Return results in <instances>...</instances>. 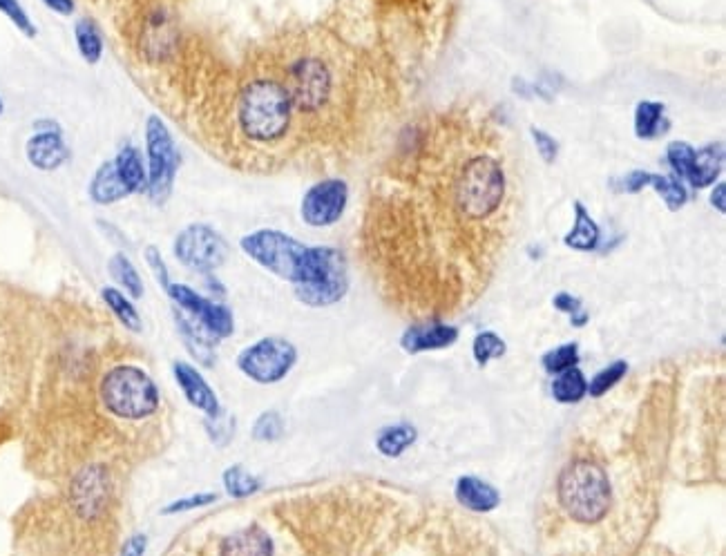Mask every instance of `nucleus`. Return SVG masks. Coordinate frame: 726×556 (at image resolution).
Returning a JSON list of instances; mask_svg holds the SVG:
<instances>
[{
    "instance_id": "nucleus-1",
    "label": "nucleus",
    "mask_w": 726,
    "mask_h": 556,
    "mask_svg": "<svg viewBox=\"0 0 726 556\" xmlns=\"http://www.w3.org/2000/svg\"><path fill=\"white\" fill-rule=\"evenodd\" d=\"M271 67L293 101L302 132H322L351 108V67L345 52L322 34H304L273 54Z\"/></svg>"
},
{
    "instance_id": "nucleus-2",
    "label": "nucleus",
    "mask_w": 726,
    "mask_h": 556,
    "mask_svg": "<svg viewBox=\"0 0 726 556\" xmlns=\"http://www.w3.org/2000/svg\"><path fill=\"white\" fill-rule=\"evenodd\" d=\"M235 139L253 155H273L298 139L300 121L280 76L271 67L248 70L231 101Z\"/></svg>"
},
{
    "instance_id": "nucleus-3",
    "label": "nucleus",
    "mask_w": 726,
    "mask_h": 556,
    "mask_svg": "<svg viewBox=\"0 0 726 556\" xmlns=\"http://www.w3.org/2000/svg\"><path fill=\"white\" fill-rule=\"evenodd\" d=\"M557 498L572 521L581 525L599 523L610 510L613 487L606 469L590 458H575L561 469Z\"/></svg>"
},
{
    "instance_id": "nucleus-4",
    "label": "nucleus",
    "mask_w": 726,
    "mask_h": 556,
    "mask_svg": "<svg viewBox=\"0 0 726 556\" xmlns=\"http://www.w3.org/2000/svg\"><path fill=\"white\" fill-rule=\"evenodd\" d=\"M99 398L110 416L141 423L159 411L161 393L157 382L137 364H117L101 378Z\"/></svg>"
},
{
    "instance_id": "nucleus-5",
    "label": "nucleus",
    "mask_w": 726,
    "mask_h": 556,
    "mask_svg": "<svg viewBox=\"0 0 726 556\" xmlns=\"http://www.w3.org/2000/svg\"><path fill=\"white\" fill-rule=\"evenodd\" d=\"M242 253L253 260L264 271L273 273L284 282L300 286L309 280L313 246L298 242V239L275 228L253 230L240 239Z\"/></svg>"
},
{
    "instance_id": "nucleus-6",
    "label": "nucleus",
    "mask_w": 726,
    "mask_h": 556,
    "mask_svg": "<svg viewBox=\"0 0 726 556\" xmlns=\"http://www.w3.org/2000/svg\"><path fill=\"white\" fill-rule=\"evenodd\" d=\"M143 137H146L148 170L146 195L152 206H166L168 199L173 197L179 168V152L173 132H170L168 123L159 114H150L146 119V128H143Z\"/></svg>"
},
{
    "instance_id": "nucleus-7",
    "label": "nucleus",
    "mask_w": 726,
    "mask_h": 556,
    "mask_svg": "<svg viewBox=\"0 0 726 556\" xmlns=\"http://www.w3.org/2000/svg\"><path fill=\"white\" fill-rule=\"evenodd\" d=\"M349 291L347 257L333 246H313L309 280L295 286V297L311 309H324L345 300Z\"/></svg>"
},
{
    "instance_id": "nucleus-8",
    "label": "nucleus",
    "mask_w": 726,
    "mask_h": 556,
    "mask_svg": "<svg viewBox=\"0 0 726 556\" xmlns=\"http://www.w3.org/2000/svg\"><path fill=\"white\" fill-rule=\"evenodd\" d=\"M295 364H298V349L280 335H269L248 344L237 356V369L255 385H277L289 376Z\"/></svg>"
},
{
    "instance_id": "nucleus-9",
    "label": "nucleus",
    "mask_w": 726,
    "mask_h": 556,
    "mask_svg": "<svg viewBox=\"0 0 726 556\" xmlns=\"http://www.w3.org/2000/svg\"><path fill=\"white\" fill-rule=\"evenodd\" d=\"M175 260L188 271L213 275L228 260V242L208 224H188L179 230L173 242Z\"/></svg>"
},
{
    "instance_id": "nucleus-10",
    "label": "nucleus",
    "mask_w": 726,
    "mask_h": 556,
    "mask_svg": "<svg viewBox=\"0 0 726 556\" xmlns=\"http://www.w3.org/2000/svg\"><path fill=\"white\" fill-rule=\"evenodd\" d=\"M168 297L170 302L175 304V309L186 315L188 320H193L197 327H202L208 335L219 342L224 338H231L235 331V318L233 311L228 309L226 304L210 300V297L197 293L186 284H170L168 286Z\"/></svg>"
},
{
    "instance_id": "nucleus-11",
    "label": "nucleus",
    "mask_w": 726,
    "mask_h": 556,
    "mask_svg": "<svg viewBox=\"0 0 726 556\" xmlns=\"http://www.w3.org/2000/svg\"><path fill=\"white\" fill-rule=\"evenodd\" d=\"M349 184L340 177L315 181L300 201L302 222L311 228H329L338 224L349 206Z\"/></svg>"
},
{
    "instance_id": "nucleus-12",
    "label": "nucleus",
    "mask_w": 726,
    "mask_h": 556,
    "mask_svg": "<svg viewBox=\"0 0 726 556\" xmlns=\"http://www.w3.org/2000/svg\"><path fill=\"white\" fill-rule=\"evenodd\" d=\"M112 492L110 472L103 465H88L72 476L68 487V501L76 519L92 523L108 507Z\"/></svg>"
},
{
    "instance_id": "nucleus-13",
    "label": "nucleus",
    "mask_w": 726,
    "mask_h": 556,
    "mask_svg": "<svg viewBox=\"0 0 726 556\" xmlns=\"http://www.w3.org/2000/svg\"><path fill=\"white\" fill-rule=\"evenodd\" d=\"M45 126H41V121L36 123V132L27 139L25 146V155L27 161L43 172H52L56 168H61L65 161H68V146H65L63 132L59 128V123L54 121H43Z\"/></svg>"
},
{
    "instance_id": "nucleus-14",
    "label": "nucleus",
    "mask_w": 726,
    "mask_h": 556,
    "mask_svg": "<svg viewBox=\"0 0 726 556\" xmlns=\"http://www.w3.org/2000/svg\"><path fill=\"white\" fill-rule=\"evenodd\" d=\"M173 378L177 387L184 393V398L190 407L202 411L206 418H217L222 414V405H219V398L215 389L208 385V380L202 376L195 364L175 360L173 362Z\"/></svg>"
},
{
    "instance_id": "nucleus-15",
    "label": "nucleus",
    "mask_w": 726,
    "mask_h": 556,
    "mask_svg": "<svg viewBox=\"0 0 726 556\" xmlns=\"http://www.w3.org/2000/svg\"><path fill=\"white\" fill-rule=\"evenodd\" d=\"M644 188H653L655 193L664 199L668 210H680L689 204V190H686L684 181L677 177L659 175V172H648V170H633L622 179V190L624 193H642Z\"/></svg>"
},
{
    "instance_id": "nucleus-16",
    "label": "nucleus",
    "mask_w": 726,
    "mask_h": 556,
    "mask_svg": "<svg viewBox=\"0 0 726 556\" xmlns=\"http://www.w3.org/2000/svg\"><path fill=\"white\" fill-rule=\"evenodd\" d=\"M458 340V329L452 324L443 322H420L409 327L403 338H400V347L405 353H425V351H436V349H447Z\"/></svg>"
},
{
    "instance_id": "nucleus-17",
    "label": "nucleus",
    "mask_w": 726,
    "mask_h": 556,
    "mask_svg": "<svg viewBox=\"0 0 726 556\" xmlns=\"http://www.w3.org/2000/svg\"><path fill=\"white\" fill-rule=\"evenodd\" d=\"M275 543L262 525L251 523L228 534L219 548V556H273Z\"/></svg>"
},
{
    "instance_id": "nucleus-18",
    "label": "nucleus",
    "mask_w": 726,
    "mask_h": 556,
    "mask_svg": "<svg viewBox=\"0 0 726 556\" xmlns=\"http://www.w3.org/2000/svg\"><path fill=\"white\" fill-rule=\"evenodd\" d=\"M112 166H114V170H117L121 184L126 186L130 197L146 195V188H148L146 157H143V152L137 146L126 143V146H123L117 155H114Z\"/></svg>"
},
{
    "instance_id": "nucleus-19",
    "label": "nucleus",
    "mask_w": 726,
    "mask_h": 556,
    "mask_svg": "<svg viewBox=\"0 0 726 556\" xmlns=\"http://www.w3.org/2000/svg\"><path fill=\"white\" fill-rule=\"evenodd\" d=\"M454 496H456L458 503H461L463 507H467V510L479 512V514L492 512L501 505L499 490L492 487L490 483L481 481V478H476V476L458 478V483L454 487Z\"/></svg>"
},
{
    "instance_id": "nucleus-20",
    "label": "nucleus",
    "mask_w": 726,
    "mask_h": 556,
    "mask_svg": "<svg viewBox=\"0 0 726 556\" xmlns=\"http://www.w3.org/2000/svg\"><path fill=\"white\" fill-rule=\"evenodd\" d=\"M635 137L642 141H653L664 137L671 130V121L666 117V105L662 101H639L633 114Z\"/></svg>"
},
{
    "instance_id": "nucleus-21",
    "label": "nucleus",
    "mask_w": 726,
    "mask_h": 556,
    "mask_svg": "<svg viewBox=\"0 0 726 556\" xmlns=\"http://www.w3.org/2000/svg\"><path fill=\"white\" fill-rule=\"evenodd\" d=\"M572 208H575V226H572L570 233L563 237V244H566L568 248H572V251H579V253L597 251V246L601 242L599 224L590 217L588 208L581 204V201H575Z\"/></svg>"
},
{
    "instance_id": "nucleus-22",
    "label": "nucleus",
    "mask_w": 726,
    "mask_h": 556,
    "mask_svg": "<svg viewBox=\"0 0 726 556\" xmlns=\"http://www.w3.org/2000/svg\"><path fill=\"white\" fill-rule=\"evenodd\" d=\"M88 193L97 206H112L117 204V201L130 197L126 186L121 184L117 170L112 166V159L105 161V164H101L97 172H94Z\"/></svg>"
},
{
    "instance_id": "nucleus-23",
    "label": "nucleus",
    "mask_w": 726,
    "mask_h": 556,
    "mask_svg": "<svg viewBox=\"0 0 726 556\" xmlns=\"http://www.w3.org/2000/svg\"><path fill=\"white\" fill-rule=\"evenodd\" d=\"M724 168V146L722 143H709L702 150H695V168L689 186L695 190L709 188L715 184Z\"/></svg>"
},
{
    "instance_id": "nucleus-24",
    "label": "nucleus",
    "mask_w": 726,
    "mask_h": 556,
    "mask_svg": "<svg viewBox=\"0 0 726 556\" xmlns=\"http://www.w3.org/2000/svg\"><path fill=\"white\" fill-rule=\"evenodd\" d=\"M101 300L105 302V306H108L114 318H117L128 331L132 333L143 331V320L135 300H132L128 293H123L119 286H103Z\"/></svg>"
},
{
    "instance_id": "nucleus-25",
    "label": "nucleus",
    "mask_w": 726,
    "mask_h": 556,
    "mask_svg": "<svg viewBox=\"0 0 726 556\" xmlns=\"http://www.w3.org/2000/svg\"><path fill=\"white\" fill-rule=\"evenodd\" d=\"M418 431L409 423H396L389 427H382L376 436V449L380 456L385 458H398L403 456L409 447L416 443Z\"/></svg>"
},
{
    "instance_id": "nucleus-26",
    "label": "nucleus",
    "mask_w": 726,
    "mask_h": 556,
    "mask_svg": "<svg viewBox=\"0 0 726 556\" xmlns=\"http://www.w3.org/2000/svg\"><path fill=\"white\" fill-rule=\"evenodd\" d=\"M108 273L119 286L123 293H128L132 300H141L146 295V284H143V277L139 275L137 266L132 264L126 253H114L108 262Z\"/></svg>"
},
{
    "instance_id": "nucleus-27",
    "label": "nucleus",
    "mask_w": 726,
    "mask_h": 556,
    "mask_svg": "<svg viewBox=\"0 0 726 556\" xmlns=\"http://www.w3.org/2000/svg\"><path fill=\"white\" fill-rule=\"evenodd\" d=\"M74 41L81 59L88 65H97L103 59V34L94 18L83 16L74 25Z\"/></svg>"
},
{
    "instance_id": "nucleus-28",
    "label": "nucleus",
    "mask_w": 726,
    "mask_h": 556,
    "mask_svg": "<svg viewBox=\"0 0 726 556\" xmlns=\"http://www.w3.org/2000/svg\"><path fill=\"white\" fill-rule=\"evenodd\" d=\"M586 393H588V380L577 367L561 371L559 378L552 382V396L554 400L561 402V405H575V402H581L586 398Z\"/></svg>"
},
{
    "instance_id": "nucleus-29",
    "label": "nucleus",
    "mask_w": 726,
    "mask_h": 556,
    "mask_svg": "<svg viewBox=\"0 0 726 556\" xmlns=\"http://www.w3.org/2000/svg\"><path fill=\"white\" fill-rule=\"evenodd\" d=\"M224 490L231 498H248L262 490V481L242 465H231L222 474Z\"/></svg>"
},
{
    "instance_id": "nucleus-30",
    "label": "nucleus",
    "mask_w": 726,
    "mask_h": 556,
    "mask_svg": "<svg viewBox=\"0 0 726 556\" xmlns=\"http://www.w3.org/2000/svg\"><path fill=\"white\" fill-rule=\"evenodd\" d=\"M666 161L673 170V177L689 184L695 168V148L686 141H671L666 146Z\"/></svg>"
},
{
    "instance_id": "nucleus-31",
    "label": "nucleus",
    "mask_w": 726,
    "mask_h": 556,
    "mask_svg": "<svg viewBox=\"0 0 726 556\" xmlns=\"http://www.w3.org/2000/svg\"><path fill=\"white\" fill-rule=\"evenodd\" d=\"M628 373V364L624 360H615L608 364L606 369H601L595 378L588 382V393L592 398H601L604 393L613 389L619 380H622Z\"/></svg>"
},
{
    "instance_id": "nucleus-32",
    "label": "nucleus",
    "mask_w": 726,
    "mask_h": 556,
    "mask_svg": "<svg viewBox=\"0 0 726 556\" xmlns=\"http://www.w3.org/2000/svg\"><path fill=\"white\" fill-rule=\"evenodd\" d=\"M505 351H508V347H505V342L501 335H496L494 331H483L474 338V344H472V353H474V360L479 364H487L490 360H496V358H503Z\"/></svg>"
},
{
    "instance_id": "nucleus-33",
    "label": "nucleus",
    "mask_w": 726,
    "mask_h": 556,
    "mask_svg": "<svg viewBox=\"0 0 726 556\" xmlns=\"http://www.w3.org/2000/svg\"><path fill=\"white\" fill-rule=\"evenodd\" d=\"M284 431H286L284 418L277 414V411H264V414L257 416V420L253 423L251 434L255 440H260V443H275V440H280L284 436Z\"/></svg>"
},
{
    "instance_id": "nucleus-34",
    "label": "nucleus",
    "mask_w": 726,
    "mask_h": 556,
    "mask_svg": "<svg viewBox=\"0 0 726 556\" xmlns=\"http://www.w3.org/2000/svg\"><path fill=\"white\" fill-rule=\"evenodd\" d=\"M541 362H543V369H546L548 373H561V371H568L572 367H577L579 344H575V342L561 344V347L548 351Z\"/></svg>"
},
{
    "instance_id": "nucleus-35",
    "label": "nucleus",
    "mask_w": 726,
    "mask_h": 556,
    "mask_svg": "<svg viewBox=\"0 0 726 556\" xmlns=\"http://www.w3.org/2000/svg\"><path fill=\"white\" fill-rule=\"evenodd\" d=\"M219 501V494L215 492H197V494H190V496H181L177 498V501L168 503L161 507V516H177V514H186V512H195V510H202V507H208Z\"/></svg>"
},
{
    "instance_id": "nucleus-36",
    "label": "nucleus",
    "mask_w": 726,
    "mask_h": 556,
    "mask_svg": "<svg viewBox=\"0 0 726 556\" xmlns=\"http://www.w3.org/2000/svg\"><path fill=\"white\" fill-rule=\"evenodd\" d=\"M0 14H5L9 21L14 23L16 30H21L25 36H30V38L36 36V25L30 18V14L25 12L21 0H0Z\"/></svg>"
},
{
    "instance_id": "nucleus-37",
    "label": "nucleus",
    "mask_w": 726,
    "mask_h": 556,
    "mask_svg": "<svg viewBox=\"0 0 726 556\" xmlns=\"http://www.w3.org/2000/svg\"><path fill=\"white\" fill-rule=\"evenodd\" d=\"M143 260H146L148 268L152 271V275H155L157 284L161 286V289L168 291V286L173 284V280H170V268L166 264V257L161 255L159 246H146L143 248Z\"/></svg>"
},
{
    "instance_id": "nucleus-38",
    "label": "nucleus",
    "mask_w": 726,
    "mask_h": 556,
    "mask_svg": "<svg viewBox=\"0 0 726 556\" xmlns=\"http://www.w3.org/2000/svg\"><path fill=\"white\" fill-rule=\"evenodd\" d=\"M554 309L570 315V322L575 324V327H584V324L588 322V313L584 311V302L579 300V297L570 295V293H559L554 295Z\"/></svg>"
},
{
    "instance_id": "nucleus-39",
    "label": "nucleus",
    "mask_w": 726,
    "mask_h": 556,
    "mask_svg": "<svg viewBox=\"0 0 726 556\" xmlns=\"http://www.w3.org/2000/svg\"><path fill=\"white\" fill-rule=\"evenodd\" d=\"M530 134H532L534 148H537L539 157L546 161V164H554V161H557V157H559L557 139H554L552 134H548L546 130H541V128H530Z\"/></svg>"
},
{
    "instance_id": "nucleus-40",
    "label": "nucleus",
    "mask_w": 726,
    "mask_h": 556,
    "mask_svg": "<svg viewBox=\"0 0 726 556\" xmlns=\"http://www.w3.org/2000/svg\"><path fill=\"white\" fill-rule=\"evenodd\" d=\"M146 550H148V536L143 532H137L123 541L119 556H146Z\"/></svg>"
},
{
    "instance_id": "nucleus-41",
    "label": "nucleus",
    "mask_w": 726,
    "mask_h": 556,
    "mask_svg": "<svg viewBox=\"0 0 726 556\" xmlns=\"http://www.w3.org/2000/svg\"><path fill=\"white\" fill-rule=\"evenodd\" d=\"M43 3L47 9H52L59 16H72L76 12L74 0H43Z\"/></svg>"
},
{
    "instance_id": "nucleus-42",
    "label": "nucleus",
    "mask_w": 726,
    "mask_h": 556,
    "mask_svg": "<svg viewBox=\"0 0 726 556\" xmlns=\"http://www.w3.org/2000/svg\"><path fill=\"white\" fill-rule=\"evenodd\" d=\"M726 186H724V181H718V186H715L713 188V193H711V206L715 208V210H718V213L720 215H724L726 213Z\"/></svg>"
},
{
    "instance_id": "nucleus-43",
    "label": "nucleus",
    "mask_w": 726,
    "mask_h": 556,
    "mask_svg": "<svg viewBox=\"0 0 726 556\" xmlns=\"http://www.w3.org/2000/svg\"><path fill=\"white\" fill-rule=\"evenodd\" d=\"M3 110H5V103H3V99H0V114H3Z\"/></svg>"
}]
</instances>
